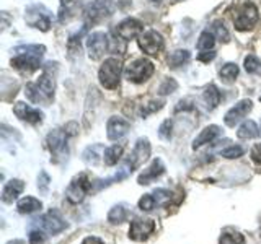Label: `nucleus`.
<instances>
[{
  "mask_svg": "<svg viewBox=\"0 0 261 244\" xmlns=\"http://www.w3.org/2000/svg\"><path fill=\"white\" fill-rule=\"evenodd\" d=\"M46 47L39 44L20 46L15 49V57L12 59V65L21 72H33L39 69L41 59H43Z\"/></svg>",
  "mask_w": 261,
  "mask_h": 244,
  "instance_id": "f257e3e1",
  "label": "nucleus"
},
{
  "mask_svg": "<svg viewBox=\"0 0 261 244\" xmlns=\"http://www.w3.org/2000/svg\"><path fill=\"white\" fill-rule=\"evenodd\" d=\"M24 93H27V98L31 103L49 104L53 101V96H54V80H53V77L47 75V73H43V75H41L36 81L27 85Z\"/></svg>",
  "mask_w": 261,
  "mask_h": 244,
  "instance_id": "f03ea898",
  "label": "nucleus"
},
{
  "mask_svg": "<svg viewBox=\"0 0 261 244\" xmlns=\"http://www.w3.org/2000/svg\"><path fill=\"white\" fill-rule=\"evenodd\" d=\"M122 72V64L116 57H110L103 62V65L100 67V72H98V78H100V83L108 88V89H114L119 85V77Z\"/></svg>",
  "mask_w": 261,
  "mask_h": 244,
  "instance_id": "7ed1b4c3",
  "label": "nucleus"
},
{
  "mask_svg": "<svg viewBox=\"0 0 261 244\" xmlns=\"http://www.w3.org/2000/svg\"><path fill=\"white\" fill-rule=\"evenodd\" d=\"M258 21V8L251 2H243L242 5L237 7L235 15H233V23L235 28L240 31L251 29Z\"/></svg>",
  "mask_w": 261,
  "mask_h": 244,
  "instance_id": "20e7f679",
  "label": "nucleus"
},
{
  "mask_svg": "<svg viewBox=\"0 0 261 244\" xmlns=\"http://www.w3.org/2000/svg\"><path fill=\"white\" fill-rule=\"evenodd\" d=\"M153 64L147 59H137L134 62H130L126 69V78L133 83H142V81L149 80L153 75Z\"/></svg>",
  "mask_w": 261,
  "mask_h": 244,
  "instance_id": "39448f33",
  "label": "nucleus"
},
{
  "mask_svg": "<svg viewBox=\"0 0 261 244\" xmlns=\"http://www.w3.org/2000/svg\"><path fill=\"white\" fill-rule=\"evenodd\" d=\"M113 8H114L113 0H95V2H92L85 10L87 26L88 24L100 23L106 16H110L113 13Z\"/></svg>",
  "mask_w": 261,
  "mask_h": 244,
  "instance_id": "423d86ee",
  "label": "nucleus"
},
{
  "mask_svg": "<svg viewBox=\"0 0 261 244\" xmlns=\"http://www.w3.org/2000/svg\"><path fill=\"white\" fill-rule=\"evenodd\" d=\"M24 20H27L30 26L38 28L41 31H47L51 28V13L43 5H31L27 10Z\"/></svg>",
  "mask_w": 261,
  "mask_h": 244,
  "instance_id": "0eeeda50",
  "label": "nucleus"
},
{
  "mask_svg": "<svg viewBox=\"0 0 261 244\" xmlns=\"http://www.w3.org/2000/svg\"><path fill=\"white\" fill-rule=\"evenodd\" d=\"M88 191H92V182H90L87 174H80L70 181L67 191H65V197L70 203H79L84 200Z\"/></svg>",
  "mask_w": 261,
  "mask_h": 244,
  "instance_id": "6e6552de",
  "label": "nucleus"
},
{
  "mask_svg": "<svg viewBox=\"0 0 261 244\" xmlns=\"http://www.w3.org/2000/svg\"><path fill=\"white\" fill-rule=\"evenodd\" d=\"M106 49H108V36H106L105 33L96 31V33H92V35H88L87 51H88L90 59H93V60L101 59V55L106 52Z\"/></svg>",
  "mask_w": 261,
  "mask_h": 244,
  "instance_id": "1a4fd4ad",
  "label": "nucleus"
},
{
  "mask_svg": "<svg viewBox=\"0 0 261 244\" xmlns=\"http://www.w3.org/2000/svg\"><path fill=\"white\" fill-rule=\"evenodd\" d=\"M139 46L149 55H157L163 49V38L155 29H149L139 36Z\"/></svg>",
  "mask_w": 261,
  "mask_h": 244,
  "instance_id": "9d476101",
  "label": "nucleus"
},
{
  "mask_svg": "<svg viewBox=\"0 0 261 244\" xmlns=\"http://www.w3.org/2000/svg\"><path fill=\"white\" fill-rule=\"evenodd\" d=\"M155 230V222L150 218H136L129 228V238L133 241H145Z\"/></svg>",
  "mask_w": 261,
  "mask_h": 244,
  "instance_id": "9b49d317",
  "label": "nucleus"
},
{
  "mask_svg": "<svg viewBox=\"0 0 261 244\" xmlns=\"http://www.w3.org/2000/svg\"><path fill=\"white\" fill-rule=\"evenodd\" d=\"M67 138H69V134L65 132V129L64 130L56 129L47 135L46 142H47L49 150L54 153V157L64 158L65 155H67Z\"/></svg>",
  "mask_w": 261,
  "mask_h": 244,
  "instance_id": "f8f14e48",
  "label": "nucleus"
},
{
  "mask_svg": "<svg viewBox=\"0 0 261 244\" xmlns=\"http://www.w3.org/2000/svg\"><path fill=\"white\" fill-rule=\"evenodd\" d=\"M38 222L41 225V230H44L49 234H57L67 228V223L64 222L62 217L59 215V211H56V210H49L46 215H43L38 220Z\"/></svg>",
  "mask_w": 261,
  "mask_h": 244,
  "instance_id": "ddd939ff",
  "label": "nucleus"
},
{
  "mask_svg": "<svg viewBox=\"0 0 261 244\" xmlns=\"http://www.w3.org/2000/svg\"><path fill=\"white\" fill-rule=\"evenodd\" d=\"M149 157H150V143H149V140H147V138H139L133 153H130V157H129V160L126 163L133 169H136L141 165H144V161L149 160Z\"/></svg>",
  "mask_w": 261,
  "mask_h": 244,
  "instance_id": "4468645a",
  "label": "nucleus"
},
{
  "mask_svg": "<svg viewBox=\"0 0 261 244\" xmlns=\"http://www.w3.org/2000/svg\"><path fill=\"white\" fill-rule=\"evenodd\" d=\"M251 108H253V103L250 100L239 101L233 106V108H230V109H228V112L225 114V117H224L225 126L233 127L235 124H239V122L251 111Z\"/></svg>",
  "mask_w": 261,
  "mask_h": 244,
  "instance_id": "2eb2a0df",
  "label": "nucleus"
},
{
  "mask_svg": "<svg viewBox=\"0 0 261 244\" xmlns=\"http://www.w3.org/2000/svg\"><path fill=\"white\" fill-rule=\"evenodd\" d=\"M130 129V124L119 116H113L110 117L108 124H106V135H108L110 140H119V138L124 137Z\"/></svg>",
  "mask_w": 261,
  "mask_h": 244,
  "instance_id": "dca6fc26",
  "label": "nucleus"
},
{
  "mask_svg": "<svg viewBox=\"0 0 261 244\" xmlns=\"http://www.w3.org/2000/svg\"><path fill=\"white\" fill-rule=\"evenodd\" d=\"M13 112L16 117L28 122V124H39V122L43 120V112L39 109L31 108L27 103H16L13 106Z\"/></svg>",
  "mask_w": 261,
  "mask_h": 244,
  "instance_id": "f3484780",
  "label": "nucleus"
},
{
  "mask_svg": "<svg viewBox=\"0 0 261 244\" xmlns=\"http://www.w3.org/2000/svg\"><path fill=\"white\" fill-rule=\"evenodd\" d=\"M142 23L136 20V18H127L124 21H121L118 24V28H116V33H118V36L121 39H124V41H129V39H133L136 38L137 35H141V31H142Z\"/></svg>",
  "mask_w": 261,
  "mask_h": 244,
  "instance_id": "a211bd4d",
  "label": "nucleus"
},
{
  "mask_svg": "<svg viewBox=\"0 0 261 244\" xmlns=\"http://www.w3.org/2000/svg\"><path fill=\"white\" fill-rule=\"evenodd\" d=\"M163 171H165V166H163V163H162V160H153L152 163H150V166L147 168V169H144L142 173H141V176L137 177V182L139 184H150L152 181H155L157 177H160L162 174H163Z\"/></svg>",
  "mask_w": 261,
  "mask_h": 244,
  "instance_id": "6ab92c4d",
  "label": "nucleus"
},
{
  "mask_svg": "<svg viewBox=\"0 0 261 244\" xmlns=\"http://www.w3.org/2000/svg\"><path fill=\"white\" fill-rule=\"evenodd\" d=\"M24 191V182L21 179H12L4 186L2 191V200L5 203H12L18 195Z\"/></svg>",
  "mask_w": 261,
  "mask_h": 244,
  "instance_id": "aec40b11",
  "label": "nucleus"
},
{
  "mask_svg": "<svg viewBox=\"0 0 261 244\" xmlns=\"http://www.w3.org/2000/svg\"><path fill=\"white\" fill-rule=\"evenodd\" d=\"M219 135H220V127H217V126H209V127H206L204 130H201V134L198 137L194 138L193 148L198 150V148H201L202 145H206L209 142H214Z\"/></svg>",
  "mask_w": 261,
  "mask_h": 244,
  "instance_id": "412c9836",
  "label": "nucleus"
},
{
  "mask_svg": "<svg viewBox=\"0 0 261 244\" xmlns=\"http://www.w3.org/2000/svg\"><path fill=\"white\" fill-rule=\"evenodd\" d=\"M43 208V202L36 197H23L18 200L16 203V210H18V214H23V215H30V214H35V211Z\"/></svg>",
  "mask_w": 261,
  "mask_h": 244,
  "instance_id": "4be33fe9",
  "label": "nucleus"
},
{
  "mask_svg": "<svg viewBox=\"0 0 261 244\" xmlns=\"http://www.w3.org/2000/svg\"><path fill=\"white\" fill-rule=\"evenodd\" d=\"M129 217V210L124 203H119V205H114L110 211H108V222L113 225H118L126 222Z\"/></svg>",
  "mask_w": 261,
  "mask_h": 244,
  "instance_id": "5701e85b",
  "label": "nucleus"
},
{
  "mask_svg": "<svg viewBox=\"0 0 261 244\" xmlns=\"http://www.w3.org/2000/svg\"><path fill=\"white\" fill-rule=\"evenodd\" d=\"M220 98H222V96H220V92L217 89L216 85H209L206 88V92H204V95H202V100L206 101V106H207L209 111L217 108L219 103H220Z\"/></svg>",
  "mask_w": 261,
  "mask_h": 244,
  "instance_id": "b1692460",
  "label": "nucleus"
},
{
  "mask_svg": "<svg viewBox=\"0 0 261 244\" xmlns=\"http://www.w3.org/2000/svg\"><path fill=\"white\" fill-rule=\"evenodd\" d=\"M191 59V54L186 51V49H178V51L175 52H171L170 57H168V64H170V67H173V69H178V67H181V65L188 64Z\"/></svg>",
  "mask_w": 261,
  "mask_h": 244,
  "instance_id": "393cba45",
  "label": "nucleus"
},
{
  "mask_svg": "<svg viewBox=\"0 0 261 244\" xmlns=\"http://www.w3.org/2000/svg\"><path fill=\"white\" fill-rule=\"evenodd\" d=\"M122 150H124V146L122 145H113L110 148L105 150V155H103V161L106 166H114L116 163L119 161L121 155H122Z\"/></svg>",
  "mask_w": 261,
  "mask_h": 244,
  "instance_id": "a878e982",
  "label": "nucleus"
},
{
  "mask_svg": "<svg viewBox=\"0 0 261 244\" xmlns=\"http://www.w3.org/2000/svg\"><path fill=\"white\" fill-rule=\"evenodd\" d=\"M258 134H259V130L255 120H245L239 127V130H237V137L239 138H253Z\"/></svg>",
  "mask_w": 261,
  "mask_h": 244,
  "instance_id": "bb28decb",
  "label": "nucleus"
},
{
  "mask_svg": "<svg viewBox=\"0 0 261 244\" xmlns=\"http://www.w3.org/2000/svg\"><path fill=\"white\" fill-rule=\"evenodd\" d=\"M103 155H105L103 145H92V146H88V148L84 151V160L87 163H90V165H96Z\"/></svg>",
  "mask_w": 261,
  "mask_h": 244,
  "instance_id": "cd10ccee",
  "label": "nucleus"
},
{
  "mask_svg": "<svg viewBox=\"0 0 261 244\" xmlns=\"http://www.w3.org/2000/svg\"><path fill=\"white\" fill-rule=\"evenodd\" d=\"M214 33H209V31H204L201 33V36L198 39V49L201 52L204 51H212V47H214V43H216V39H214Z\"/></svg>",
  "mask_w": 261,
  "mask_h": 244,
  "instance_id": "c85d7f7f",
  "label": "nucleus"
},
{
  "mask_svg": "<svg viewBox=\"0 0 261 244\" xmlns=\"http://www.w3.org/2000/svg\"><path fill=\"white\" fill-rule=\"evenodd\" d=\"M152 195H153L155 205L157 207H167L171 202V197H173V194H171V191H168V189H155Z\"/></svg>",
  "mask_w": 261,
  "mask_h": 244,
  "instance_id": "c756f323",
  "label": "nucleus"
},
{
  "mask_svg": "<svg viewBox=\"0 0 261 244\" xmlns=\"http://www.w3.org/2000/svg\"><path fill=\"white\" fill-rule=\"evenodd\" d=\"M237 75H239V67H237V64L228 62L220 69V78L225 81H233Z\"/></svg>",
  "mask_w": 261,
  "mask_h": 244,
  "instance_id": "7c9ffc66",
  "label": "nucleus"
},
{
  "mask_svg": "<svg viewBox=\"0 0 261 244\" xmlns=\"http://www.w3.org/2000/svg\"><path fill=\"white\" fill-rule=\"evenodd\" d=\"M219 244H245V238L240 233H225L220 236Z\"/></svg>",
  "mask_w": 261,
  "mask_h": 244,
  "instance_id": "2f4dec72",
  "label": "nucleus"
},
{
  "mask_svg": "<svg viewBox=\"0 0 261 244\" xmlns=\"http://www.w3.org/2000/svg\"><path fill=\"white\" fill-rule=\"evenodd\" d=\"M245 70L248 73H261V62L255 55H247L245 57Z\"/></svg>",
  "mask_w": 261,
  "mask_h": 244,
  "instance_id": "473e14b6",
  "label": "nucleus"
},
{
  "mask_svg": "<svg viewBox=\"0 0 261 244\" xmlns=\"http://www.w3.org/2000/svg\"><path fill=\"white\" fill-rule=\"evenodd\" d=\"M243 148L239 145H232V146H228V148L222 150L220 151V157H224V158H228V160H233V158H240L242 155H243Z\"/></svg>",
  "mask_w": 261,
  "mask_h": 244,
  "instance_id": "72a5a7b5",
  "label": "nucleus"
},
{
  "mask_svg": "<svg viewBox=\"0 0 261 244\" xmlns=\"http://www.w3.org/2000/svg\"><path fill=\"white\" fill-rule=\"evenodd\" d=\"M212 31H214V36L217 39L224 41V43H227V41H228V31H227V28L220 21L212 23Z\"/></svg>",
  "mask_w": 261,
  "mask_h": 244,
  "instance_id": "f704fd0d",
  "label": "nucleus"
},
{
  "mask_svg": "<svg viewBox=\"0 0 261 244\" xmlns=\"http://www.w3.org/2000/svg\"><path fill=\"white\" fill-rule=\"evenodd\" d=\"M155 207L157 205H155V199H153L152 194H145L141 197V200H139V208H141L142 211H150Z\"/></svg>",
  "mask_w": 261,
  "mask_h": 244,
  "instance_id": "c9c22d12",
  "label": "nucleus"
},
{
  "mask_svg": "<svg viewBox=\"0 0 261 244\" xmlns=\"http://www.w3.org/2000/svg\"><path fill=\"white\" fill-rule=\"evenodd\" d=\"M176 88H178V83L173 78H165V80H163V83L160 85V88H159V93L165 96V95L176 92Z\"/></svg>",
  "mask_w": 261,
  "mask_h": 244,
  "instance_id": "e433bc0d",
  "label": "nucleus"
},
{
  "mask_svg": "<svg viewBox=\"0 0 261 244\" xmlns=\"http://www.w3.org/2000/svg\"><path fill=\"white\" fill-rule=\"evenodd\" d=\"M163 101H150V103H147L144 108L141 109V116L142 117H147L149 114H152V112H155V111H159V109H162L163 108Z\"/></svg>",
  "mask_w": 261,
  "mask_h": 244,
  "instance_id": "4c0bfd02",
  "label": "nucleus"
},
{
  "mask_svg": "<svg viewBox=\"0 0 261 244\" xmlns=\"http://www.w3.org/2000/svg\"><path fill=\"white\" fill-rule=\"evenodd\" d=\"M171 129H173V124H171V120L167 119L162 122V126L159 127V135L163 138V140H170L171 137Z\"/></svg>",
  "mask_w": 261,
  "mask_h": 244,
  "instance_id": "58836bf2",
  "label": "nucleus"
},
{
  "mask_svg": "<svg viewBox=\"0 0 261 244\" xmlns=\"http://www.w3.org/2000/svg\"><path fill=\"white\" fill-rule=\"evenodd\" d=\"M30 244H44L46 242V234H44V230H33L30 231Z\"/></svg>",
  "mask_w": 261,
  "mask_h": 244,
  "instance_id": "ea45409f",
  "label": "nucleus"
},
{
  "mask_svg": "<svg viewBox=\"0 0 261 244\" xmlns=\"http://www.w3.org/2000/svg\"><path fill=\"white\" fill-rule=\"evenodd\" d=\"M49 182H51V179H49V176L44 173V171H41L39 176H38V189L41 194H46L47 189H49Z\"/></svg>",
  "mask_w": 261,
  "mask_h": 244,
  "instance_id": "a19ab883",
  "label": "nucleus"
},
{
  "mask_svg": "<svg viewBox=\"0 0 261 244\" xmlns=\"http://www.w3.org/2000/svg\"><path fill=\"white\" fill-rule=\"evenodd\" d=\"M250 157L258 166H261V143H256L255 146H253L251 151H250Z\"/></svg>",
  "mask_w": 261,
  "mask_h": 244,
  "instance_id": "79ce46f5",
  "label": "nucleus"
},
{
  "mask_svg": "<svg viewBox=\"0 0 261 244\" xmlns=\"http://www.w3.org/2000/svg\"><path fill=\"white\" fill-rule=\"evenodd\" d=\"M214 57H216V52H214V51H204V52L199 54L198 59H199L201 62H209V60L214 59Z\"/></svg>",
  "mask_w": 261,
  "mask_h": 244,
  "instance_id": "37998d69",
  "label": "nucleus"
},
{
  "mask_svg": "<svg viewBox=\"0 0 261 244\" xmlns=\"http://www.w3.org/2000/svg\"><path fill=\"white\" fill-rule=\"evenodd\" d=\"M82 244H105L100 238H96V236H87V238L82 241Z\"/></svg>",
  "mask_w": 261,
  "mask_h": 244,
  "instance_id": "c03bdc74",
  "label": "nucleus"
},
{
  "mask_svg": "<svg viewBox=\"0 0 261 244\" xmlns=\"http://www.w3.org/2000/svg\"><path fill=\"white\" fill-rule=\"evenodd\" d=\"M7 244H27V242L21 241V239H15V241H10V242H7Z\"/></svg>",
  "mask_w": 261,
  "mask_h": 244,
  "instance_id": "a18cd8bd",
  "label": "nucleus"
},
{
  "mask_svg": "<svg viewBox=\"0 0 261 244\" xmlns=\"http://www.w3.org/2000/svg\"><path fill=\"white\" fill-rule=\"evenodd\" d=\"M73 2V0H61V4L62 5H69V4H72Z\"/></svg>",
  "mask_w": 261,
  "mask_h": 244,
  "instance_id": "49530a36",
  "label": "nucleus"
},
{
  "mask_svg": "<svg viewBox=\"0 0 261 244\" xmlns=\"http://www.w3.org/2000/svg\"><path fill=\"white\" fill-rule=\"evenodd\" d=\"M152 2H160V0H152Z\"/></svg>",
  "mask_w": 261,
  "mask_h": 244,
  "instance_id": "de8ad7c7",
  "label": "nucleus"
},
{
  "mask_svg": "<svg viewBox=\"0 0 261 244\" xmlns=\"http://www.w3.org/2000/svg\"><path fill=\"white\" fill-rule=\"evenodd\" d=\"M259 101H261V96H259Z\"/></svg>",
  "mask_w": 261,
  "mask_h": 244,
  "instance_id": "09e8293b",
  "label": "nucleus"
}]
</instances>
